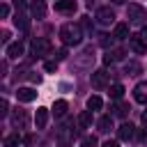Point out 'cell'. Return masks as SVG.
<instances>
[{
    "instance_id": "28",
    "label": "cell",
    "mask_w": 147,
    "mask_h": 147,
    "mask_svg": "<svg viewBox=\"0 0 147 147\" xmlns=\"http://www.w3.org/2000/svg\"><path fill=\"white\" fill-rule=\"evenodd\" d=\"M113 62H115L113 53H106V55H103V64H113Z\"/></svg>"
},
{
    "instance_id": "9",
    "label": "cell",
    "mask_w": 147,
    "mask_h": 147,
    "mask_svg": "<svg viewBox=\"0 0 147 147\" xmlns=\"http://www.w3.org/2000/svg\"><path fill=\"white\" fill-rule=\"evenodd\" d=\"M55 11L74 14V11H76V0H57V2H55Z\"/></svg>"
},
{
    "instance_id": "23",
    "label": "cell",
    "mask_w": 147,
    "mask_h": 147,
    "mask_svg": "<svg viewBox=\"0 0 147 147\" xmlns=\"http://www.w3.org/2000/svg\"><path fill=\"white\" fill-rule=\"evenodd\" d=\"M113 110H115V115H117V117H124V115H126V110H129V106H126V103H117V106H113Z\"/></svg>"
},
{
    "instance_id": "13",
    "label": "cell",
    "mask_w": 147,
    "mask_h": 147,
    "mask_svg": "<svg viewBox=\"0 0 147 147\" xmlns=\"http://www.w3.org/2000/svg\"><path fill=\"white\" fill-rule=\"evenodd\" d=\"M113 37H115V39H129V37H131V34H129V23H117Z\"/></svg>"
},
{
    "instance_id": "15",
    "label": "cell",
    "mask_w": 147,
    "mask_h": 147,
    "mask_svg": "<svg viewBox=\"0 0 147 147\" xmlns=\"http://www.w3.org/2000/svg\"><path fill=\"white\" fill-rule=\"evenodd\" d=\"M92 124V110H83L78 115V129H87Z\"/></svg>"
},
{
    "instance_id": "35",
    "label": "cell",
    "mask_w": 147,
    "mask_h": 147,
    "mask_svg": "<svg viewBox=\"0 0 147 147\" xmlns=\"http://www.w3.org/2000/svg\"><path fill=\"white\" fill-rule=\"evenodd\" d=\"M142 37H145V39H147V23H145V25H142Z\"/></svg>"
},
{
    "instance_id": "2",
    "label": "cell",
    "mask_w": 147,
    "mask_h": 147,
    "mask_svg": "<svg viewBox=\"0 0 147 147\" xmlns=\"http://www.w3.org/2000/svg\"><path fill=\"white\" fill-rule=\"evenodd\" d=\"M126 16H129V21H131V23H145L147 11H145V7H142V5L131 2V5L126 7Z\"/></svg>"
},
{
    "instance_id": "27",
    "label": "cell",
    "mask_w": 147,
    "mask_h": 147,
    "mask_svg": "<svg viewBox=\"0 0 147 147\" xmlns=\"http://www.w3.org/2000/svg\"><path fill=\"white\" fill-rule=\"evenodd\" d=\"M113 57H115V60H122V57H124V51H122V48H115V51H113Z\"/></svg>"
},
{
    "instance_id": "11",
    "label": "cell",
    "mask_w": 147,
    "mask_h": 147,
    "mask_svg": "<svg viewBox=\"0 0 147 147\" xmlns=\"http://www.w3.org/2000/svg\"><path fill=\"white\" fill-rule=\"evenodd\" d=\"M133 99L138 103H147V83H138L133 87Z\"/></svg>"
},
{
    "instance_id": "16",
    "label": "cell",
    "mask_w": 147,
    "mask_h": 147,
    "mask_svg": "<svg viewBox=\"0 0 147 147\" xmlns=\"http://www.w3.org/2000/svg\"><path fill=\"white\" fill-rule=\"evenodd\" d=\"M53 113H55V117H62V115L67 113V101H64V99L55 101V103H53Z\"/></svg>"
},
{
    "instance_id": "10",
    "label": "cell",
    "mask_w": 147,
    "mask_h": 147,
    "mask_svg": "<svg viewBox=\"0 0 147 147\" xmlns=\"http://www.w3.org/2000/svg\"><path fill=\"white\" fill-rule=\"evenodd\" d=\"M92 85L99 87V90L106 87V85H108V71H103V69H101V71H94V74H92Z\"/></svg>"
},
{
    "instance_id": "20",
    "label": "cell",
    "mask_w": 147,
    "mask_h": 147,
    "mask_svg": "<svg viewBox=\"0 0 147 147\" xmlns=\"http://www.w3.org/2000/svg\"><path fill=\"white\" fill-rule=\"evenodd\" d=\"M101 106H103L101 96H90V99H87V110H99Z\"/></svg>"
},
{
    "instance_id": "31",
    "label": "cell",
    "mask_w": 147,
    "mask_h": 147,
    "mask_svg": "<svg viewBox=\"0 0 147 147\" xmlns=\"http://www.w3.org/2000/svg\"><path fill=\"white\" fill-rule=\"evenodd\" d=\"M101 147H119V145H117V140H106Z\"/></svg>"
},
{
    "instance_id": "22",
    "label": "cell",
    "mask_w": 147,
    "mask_h": 147,
    "mask_svg": "<svg viewBox=\"0 0 147 147\" xmlns=\"http://www.w3.org/2000/svg\"><path fill=\"white\" fill-rule=\"evenodd\" d=\"M80 147H99V140H96L94 136H85V138L80 140Z\"/></svg>"
},
{
    "instance_id": "7",
    "label": "cell",
    "mask_w": 147,
    "mask_h": 147,
    "mask_svg": "<svg viewBox=\"0 0 147 147\" xmlns=\"http://www.w3.org/2000/svg\"><path fill=\"white\" fill-rule=\"evenodd\" d=\"M133 136H136V126H133L131 122H124V124L117 129V138H119V140H131Z\"/></svg>"
},
{
    "instance_id": "14",
    "label": "cell",
    "mask_w": 147,
    "mask_h": 147,
    "mask_svg": "<svg viewBox=\"0 0 147 147\" xmlns=\"http://www.w3.org/2000/svg\"><path fill=\"white\" fill-rule=\"evenodd\" d=\"M46 122H48V110H46V108H37V115H34V124H37V129H44Z\"/></svg>"
},
{
    "instance_id": "24",
    "label": "cell",
    "mask_w": 147,
    "mask_h": 147,
    "mask_svg": "<svg viewBox=\"0 0 147 147\" xmlns=\"http://www.w3.org/2000/svg\"><path fill=\"white\" fill-rule=\"evenodd\" d=\"M115 37H108V34H101V46H113Z\"/></svg>"
},
{
    "instance_id": "6",
    "label": "cell",
    "mask_w": 147,
    "mask_h": 147,
    "mask_svg": "<svg viewBox=\"0 0 147 147\" xmlns=\"http://www.w3.org/2000/svg\"><path fill=\"white\" fill-rule=\"evenodd\" d=\"M30 14H32V18H44L46 16V2L44 0H32L30 2Z\"/></svg>"
},
{
    "instance_id": "19",
    "label": "cell",
    "mask_w": 147,
    "mask_h": 147,
    "mask_svg": "<svg viewBox=\"0 0 147 147\" xmlns=\"http://www.w3.org/2000/svg\"><path fill=\"white\" fill-rule=\"evenodd\" d=\"M110 96H113V99H117V101H119V99H122V96H124V87H122V85H119V83H115V85H110Z\"/></svg>"
},
{
    "instance_id": "18",
    "label": "cell",
    "mask_w": 147,
    "mask_h": 147,
    "mask_svg": "<svg viewBox=\"0 0 147 147\" xmlns=\"http://www.w3.org/2000/svg\"><path fill=\"white\" fill-rule=\"evenodd\" d=\"M96 126H99V131H110V129H113V117L103 115V117L96 122Z\"/></svg>"
},
{
    "instance_id": "1",
    "label": "cell",
    "mask_w": 147,
    "mask_h": 147,
    "mask_svg": "<svg viewBox=\"0 0 147 147\" xmlns=\"http://www.w3.org/2000/svg\"><path fill=\"white\" fill-rule=\"evenodd\" d=\"M60 39H62L64 46H78V44L83 41V30H80V25H76V23H64V25L60 28Z\"/></svg>"
},
{
    "instance_id": "36",
    "label": "cell",
    "mask_w": 147,
    "mask_h": 147,
    "mask_svg": "<svg viewBox=\"0 0 147 147\" xmlns=\"http://www.w3.org/2000/svg\"><path fill=\"white\" fill-rule=\"evenodd\" d=\"M113 2H115V5H122V2H124V0H113Z\"/></svg>"
},
{
    "instance_id": "12",
    "label": "cell",
    "mask_w": 147,
    "mask_h": 147,
    "mask_svg": "<svg viewBox=\"0 0 147 147\" xmlns=\"http://www.w3.org/2000/svg\"><path fill=\"white\" fill-rule=\"evenodd\" d=\"M21 55H23V44H21V41H14V44L7 46V57L16 60V57H21Z\"/></svg>"
},
{
    "instance_id": "26",
    "label": "cell",
    "mask_w": 147,
    "mask_h": 147,
    "mask_svg": "<svg viewBox=\"0 0 147 147\" xmlns=\"http://www.w3.org/2000/svg\"><path fill=\"white\" fill-rule=\"evenodd\" d=\"M129 71H133V74H138V71H140V67H138L136 62H129V64H126V74H129Z\"/></svg>"
},
{
    "instance_id": "33",
    "label": "cell",
    "mask_w": 147,
    "mask_h": 147,
    "mask_svg": "<svg viewBox=\"0 0 147 147\" xmlns=\"http://www.w3.org/2000/svg\"><path fill=\"white\" fill-rule=\"evenodd\" d=\"M138 138L140 140H147V131H138Z\"/></svg>"
},
{
    "instance_id": "32",
    "label": "cell",
    "mask_w": 147,
    "mask_h": 147,
    "mask_svg": "<svg viewBox=\"0 0 147 147\" xmlns=\"http://www.w3.org/2000/svg\"><path fill=\"white\" fill-rule=\"evenodd\" d=\"M0 108H2V110H0V115H7V101H5V99L0 101Z\"/></svg>"
},
{
    "instance_id": "17",
    "label": "cell",
    "mask_w": 147,
    "mask_h": 147,
    "mask_svg": "<svg viewBox=\"0 0 147 147\" xmlns=\"http://www.w3.org/2000/svg\"><path fill=\"white\" fill-rule=\"evenodd\" d=\"M14 124H16V126H21V129L28 124V115H25L23 110H18V108H16V113H14Z\"/></svg>"
},
{
    "instance_id": "8",
    "label": "cell",
    "mask_w": 147,
    "mask_h": 147,
    "mask_svg": "<svg viewBox=\"0 0 147 147\" xmlns=\"http://www.w3.org/2000/svg\"><path fill=\"white\" fill-rule=\"evenodd\" d=\"M16 99H18V101H23V103H30V101H34V99H37V92H34L32 87H18Z\"/></svg>"
},
{
    "instance_id": "3",
    "label": "cell",
    "mask_w": 147,
    "mask_h": 147,
    "mask_svg": "<svg viewBox=\"0 0 147 147\" xmlns=\"http://www.w3.org/2000/svg\"><path fill=\"white\" fill-rule=\"evenodd\" d=\"M48 53H51V41H48L46 37H37V39L32 41V55L44 57V55H48Z\"/></svg>"
},
{
    "instance_id": "30",
    "label": "cell",
    "mask_w": 147,
    "mask_h": 147,
    "mask_svg": "<svg viewBox=\"0 0 147 147\" xmlns=\"http://www.w3.org/2000/svg\"><path fill=\"white\" fill-rule=\"evenodd\" d=\"M7 14H9V7H7V5H5V2H2V7H0V16H2V18H5V16H7Z\"/></svg>"
},
{
    "instance_id": "4",
    "label": "cell",
    "mask_w": 147,
    "mask_h": 147,
    "mask_svg": "<svg viewBox=\"0 0 147 147\" xmlns=\"http://www.w3.org/2000/svg\"><path fill=\"white\" fill-rule=\"evenodd\" d=\"M129 46H131V51L138 53V55H142V53L147 51V41H145L142 34H131V37H129Z\"/></svg>"
},
{
    "instance_id": "5",
    "label": "cell",
    "mask_w": 147,
    "mask_h": 147,
    "mask_svg": "<svg viewBox=\"0 0 147 147\" xmlns=\"http://www.w3.org/2000/svg\"><path fill=\"white\" fill-rule=\"evenodd\" d=\"M96 21H99L101 25H110V23L115 21V11H113L110 7H101V9H96Z\"/></svg>"
},
{
    "instance_id": "21",
    "label": "cell",
    "mask_w": 147,
    "mask_h": 147,
    "mask_svg": "<svg viewBox=\"0 0 147 147\" xmlns=\"http://www.w3.org/2000/svg\"><path fill=\"white\" fill-rule=\"evenodd\" d=\"M18 142H21V136H18V133L5 138V147H18Z\"/></svg>"
},
{
    "instance_id": "29",
    "label": "cell",
    "mask_w": 147,
    "mask_h": 147,
    "mask_svg": "<svg viewBox=\"0 0 147 147\" xmlns=\"http://www.w3.org/2000/svg\"><path fill=\"white\" fill-rule=\"evenodd\" d=\"M44 69H46V71H55V69H57V62H46Z\"/></svg>"
},
{
    "instance_id": "34",
    "label": "cell",
    "mask_w": 147,
    "mask_h": 147,
    "mask_svg": "<svg viewBox=\"0 0 147 147\" xmlns=\"http://www.w3.org/2000/svg\"><path fill=\"white\" fill-rule=\"evenodd\" d=\"M140 119H142V124L147 126V113H142V117H140Z\"/></svg>"
},
{
    "instance_id": "25",
    "label": "cell",
    "mask_w": 147,
    "mask_h": 147,
    "mask_svg": "<svg viewBox=\"0 0 147 147\" xmlns=\"http://www.w3.org/2000/svg\"><path fill=\"white\" fill-rule=\"evenodd\" d=\"M67 57V48H57L55 51V62H60V60H64Z\"/></svg>"
}]
</instances>
